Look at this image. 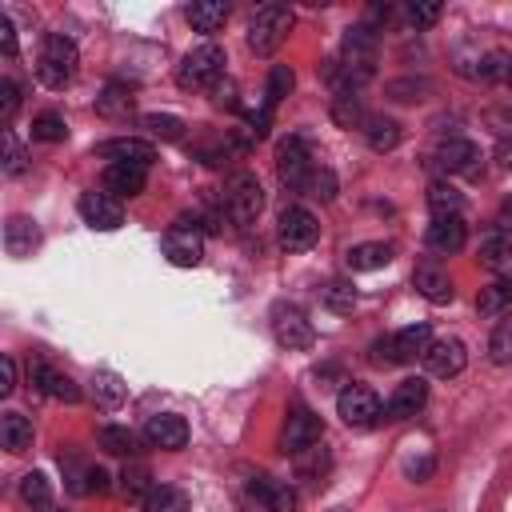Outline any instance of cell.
Returning a JSON list of instances; mask_svg holds the SVG:
<instances>
[{
  "mask_svg": "<svg viewBox=\"0 0 512 512\" xmlns=\"http://www.w3.org/2000/svg\"><path fill=\"white\" fill-rule=\"evenodd\" d=\"M440 12H444V8H440L436 0H412V4H408V20H412L416 28H432V24L440 20Z\"/></svg>",
  "mask_w": 512,
  "mask_h": 512,
  "instance_id": "45",
  "label": "cell"
},
{
  "mask_svg": "<svg viewBox=\"0 0 512 512\" xmlns=\"http://www.w3.org/2000/svg\"><path fill=\"white\" fill-rule=\"evenodd\" d=\"M140 508L144 512H188V492L176 484H156Z\"/></svg>",
  "mask_w": 512,
  "mask_h": 512,
  "instance_id": "32",
  "label": "cell"
},
{
  "mask_svg": "<svg viewBox=\"0 0 512 512\" xmlns=\"http://www.w3.org/2000/svg\"><path fill=\"white\" fill-rule=\"evenodd\" d=\"M96 444H100L104 452H112V456H136V452H140V448H136V432L124 428V424H104V428L96 432Z\"/></svg>",
  "mask_w": 512,
  "mask_h": 512,
  "instance_id": "30",
  "label": "cell"
},
{
  "mask_svg": "<svg viewBox=\"0 0 512 512\" xmlns=\"http://www.w3.org/2000/svg\"><path fill=\"white\" fill-rule=\"evenodd\" d=\"M336 416H340L348 428H372V424L384 416V404H380V396H376L372 388L348 384V388H340V396H336Z\"/></svg>",
  "mask_w": 512,
  "mask_h": 512,
  "instance_id": "7",
  "label": "cell"
},
{
  "mask_svg": "<svg viewBox=\"0 0 512 512\" xmlns=\"http://www.w3.org/2000/svg\"><path fill=\"white\" fill-rule=\"evenodd\" d=\"M272 336H276V344L280 348H312V340H316V328H312V320L296 308V304H276L272 308Z\"/></svg>",
  "mask_w": 512,
  "mask_h": 512,
  "instance_id": "10",
  "label": "cell"
},
{
  "mask_svg": "<svg viewBox=\"0 0 512 512\" xmlns=\"http://www.w3.org/2000/svg\"><path fill=\"white\" fill-rule=\"evenodd\" d=\"M312 172H316V164H312V156H308V148H304L300 136H288V140L276 144V176H280L284 188L308 192Z\"/></svg>",
  "mask_w": 512,
  "mask_h": 512,
  "instance_id": "6",
  "label": "cell"
},
{
  "mask_svg": "<svg viewBox=\"0 0 512 512\" xmlns=\"http://www.w3.org/2000/svg\"><path fill=\"white\" fill-rule=\"evenodd\" d=\"M404 472H408L412 480H428V476H432V456H420V460H408V464H404Z\"/></svg>",
  "mask_w": 512,
  "mask_h": 512,
  "instance_id": "51",
  "label": "cell"
},
{
  "mask_svg": "<svg viewBox=\"0 0 512 512\" xmlns=\"http://www.w3.org/2000/svg\"><path fill=\"white\" fill-rule=\"evenodd\" d=\"M224 208H228V216H232V224H252L256 216H260V208H264V188H260V180H256V172H232L228 180H224Z\"/></svg>",
  "mask_w": 512,
  "mask_h": 512,
  "instance_id": "4",
  "label": "cell"
},
{
  "mask_svg": "<svg viewBox=\"0 0 512 512\" xmlns=\"http://www.w3.org/2000/svg\"><path fill=\"white\" fill-rule=\"evenodd\" d=\"M320 436H324V420H320L312 408L292 404V412H288V420H284V432H280V452H284V456H300L304 448L320 444Z\"/></svg>",
  "mask_w": 512,
  "mask_h": 512,
  "instance_id": "8",
  "label": "cell"
},
{
  "mask_svg": "<svg viewBox=\"0 0 512 512\" xmlns=\"http://www.w3.org/2000/svg\"><path fill=\"white\" fill-rule=\"evenodd\" d=\"M132 104H136V96H132V88L128 84H104V92L96 96V112L100 116H128L132 112Z\"/></svg>",
  "mask_w": 512,
  "mask_h": 512,
  "instance_id": "29",
  "label": "cell"
},
{
  "mask_svg": "<svg viewBox=\"0 0 512 512\" xmlns=\"http://www.w3.org/2000/svg\"><path fill=\"white\" fill-rule=\"evenodd\" d=\"M144 440H148L152 448H164V452H180V448L188 444V424H184V416H176V412H160V416H148V424H144Z\"/></svg>",
  "mask_w": 512,
  "mask_h": 512,
  "instance_id": "17",
  "label": "cell"
},
{
  "mask_svg": "<svg viewBox=\"0 0 512 512\" xmlns=\"http://www.w3.org/2000/svg\"><path fill=\"white\" fill-rule=\"evenodd\" d=\"M508 212H512V200H508Z\"/></svg>",
  "mask_w": 512,
  "mask_h": 512,
  "instance_id": "54",
  "label": "cell"
},
{
  "mask_svg": "<svg viewBox=\"0 0 512 512\" xmlns=\"http://www.w3.org/2000/svg\"><path fill=\"white\" fill-rule=\"evenodd\" d=\"M12 388H16V360L0 356V396H8Z\"/></svg>",
  "mask_w": 512,
  "mask_h": 512,
  "instance_id": "49",
  "label": "cell"
},
{
  "mask_svg": "<svg viewBox=\"0 0 512 512\" xmlns=\"http://www.w3.org/2000/svg\"><path fill=\"white\" fill-rule=\"evenodd\" d=\"M424 92H428L424 80H392L388 84V96L392 100H424Z\"/></svg>",
  "mask_w": 512,
  "mask_h": 512,
  "instance_id": "48",
  "label": "cell"
},
{
  "mask_svg": "<svg viewBox=\"0 0 512 512\" xmlns=\"http://www.w3.org/2000/svg\"><path fill=\"white\" fill-rule=\"evenodd\" d=\"M488 360L492 364H512V316H500L492 336H488Z\"/></svg>",
  "mask_w": 512,
  "mask_h": 512,
  "instance_id": "37",
  "label": "cell"
},
{
  "mask_svg": "<svg viewBox=\"0 0 512 512\" xmlns=\"http://www.w3.org/2000/svg\"><path fill=\"white\" fill-rule=\"evenodd\" d=\"M332 120H336L340 128H364V120H368V112H364V96L352 92V88L336 92V96H332Z\"/></svg>",
  "mask_w": 512,
  "mask_h": 512,
  "instance_id": "27",
  "label": "cell"
},
{
  "mask_svg": "<svg viewBox=\"0 0 512 512\" xmlns=\"http://www.w3.org/2000/svg\"><path fill=\"white\" fill-rule=\"evenodd\" d=\"M224 20H228V4L224 0H196V4H188V24L196 32H204V36L220 32Z\"/></svg>",
  "mask_w": 512,
  "mask_h": 512,
  "instance_id": "25",
  "label": "cell"
},
{
  "mask_svg": "<svg viewBox=\"0 0 512 512\" xmlns=\"http://www.w3.org/2000/svg\"><path fill=\"white\" fill-rule=\"evenodd\" d=\"M428 404V380L424 376H408L392 388V396L384 400V420H408Z\"/></svg>",
  "mask_w": 512,
  "mask_h": 512,
  "instance_id": "15",
  "label": "cell"
},
{
  "mask_svg": "<svg viewBox=\"0 0 512 512\" xmlns=\"http://www.w3.org/2000/svg\"><path fill=\"white\" fill-rule=\"evenodd\" d=\"M76 64H80V56H76V44H72L68 36H60V32L44 36L40 56H36V76H40V84L64 88V84L76 76Z\"/></svg>",
  "mask_w": 512,
  "mask_h": 512,
  "instance_id": "3",
  "label": "cell"
},
{
  "mask_svg": "<svg viewBox=\"0 0 512 512\" xmlns=\"http://www.w3.org/2000/svg\"><path fill=\"white\" fill-rule=\"evenodd\" d=\"M344 260H348L352 272H376V268H384V264L392 260V244H384V240L352 244V248L344 252Z\"/></svg>",
  "mask_w": 512,
  "mask_h": 512,
  "instance_id": "24",
  "label": "cell"
},
{
  "mask_svg": "<svg viewBox=\"0 0 512 512\" xmlns=\"http://www.w3.org/2000/svg\"><path fill=\"white\" fill-rule=\"evenodd\" d=\"M292 32V8L288 4H260L256 12H252V20H248V48L256 52V56H272L280 44H284V36Z\"/></svg>",
  "mask_w": 512,
  "mask_h": 512,
  "instance_id": "1",
  "label": "cell"
},
{
  "mask_svg": "<svg viewBox=\"0 0 512 512\" xmlns=\"http://www.w3.org/2000/svg\"><path fill=\"white\" fill-rule=\"evenodd\" d=\"M164 256H168V264H176V268H196L200 256H204V236H200L188 220H176V224L164 232Z\"/></svg>",
  "mask_w": 512,
  "mask_h": 512,
  "instance_id": "12",
  "label": "cell"
},
{
  "mask_svg": "<svg viewBox=\"0 0 512 512\" xmlns=\"http://www.w3.org/2000/svg\"><path fill=\"white\" fill-rule=\"evenodd\" d=\"M92 392H96V400H100L104 408H116V404L124 400V380H120L116 372H96V376H92Z\"/></svg>",
  "mask_w": 512,
  "mask_h": 512,
  "instance_id": "42",
  "label": "cell"
},
{
  "mask_svg": "<svg viewBox=\"0 0 512 512\" xmlns=\"http://www.w3.org/2000/svg\"><path fill=\"white\" fill-rule=\"evenodd\" d=\"M364 140H368V148L372 152H392L396 144H400V124L392 120V116H372L368 112V120H364Z\"/></svg>",
  "mask_w": 512,
  "mask_h": 512,
  "instance_id": "26",
  "label": "cell"
},
{
  "mask_svg": "<svg viewBox=\"0 0 512 512\" xmlns=\"http://www.w3.org/2000/svg\"><path fill=\"white\" fill-rule=\"evenodd\" d=\"M104 192L124 200V196H140L144 184H148V168H136V164H108L104 176H100Z\"/></svg>",
  "mask_w": 512,
  "mask_h": 512,
  "instance_id": "19",
  "label": "cell"
},
{
  "mask_svg": "<svg viewBox=\"0 0 512 512\" xmlns=\"http://www.w3.org/2000/svg\"><path fill=\"white\" fill-rule=\"evenodd\" d=\"M76 208H80L84 224L96 228V232H116V228L124 224V208H120V200L108 196V192H96V188H92V192H80Z\"/></svg>",
  "mask_w": 512,
  "mask_h": 512,
  "instance_id": "13",
  "label": "cell"
},
{
  "mask_svg": "<svg viewBox=\"0 0 512 512\" xmlns=\"http://www.w3.org/2000/svg\"><path fill=\"white\" fill-rule=\"evenodd\" d=\"M0 444L8 452H28L32 448V420L20 412H4L0 416Z\"/></svg>",
  "mask_w": 512,
  "mask_h": 512,
  "instance_id": "28",
  "label": "cell"
},
{
  "mask_svg": "<svg viewBox=\"0 0 512 512\" xmlns=\"http://www.w3.org/2000/svg\"><path fill=\"white\" fill-rule=\"evenodd\" d=\"M224 76V48L220 44H196L180 68H176V84L184 92H204V88H216Z\"/></svg>",
  "mask_w": 512,
  "mask_h": 512,
  "instance_id": "2",
  "label": "cell"
},
{
  "mask_svg": "<svg viewBox=\"0 0 512 512\" xmlns=\"http://www.w3.org/2000/svg\"><path fill=\"white\" fill-rule=\"evenodd\" d=\"M276 232H280V244H284L288 252H308V248L320 240V224H316V216H312L308 208H300V204H288V208L280 212Z\"/></svg>",
  "mask_w": 512,
  "mask_h": 512,
  "instance_id": "9",
  "label": "cell"
},
{
  "mask_svg": "<svg viewBox=\"0 0 512 512\" xmlns=\"http://www.w3.org/2000/svg\"><path fill=\"white\" fill-rule=\"evenodd\" d=\"M96 156L108 160V164H136V168H148L156 160V148L152 140H140V136H112V140H100L96 144Z\"/></svg>",
  "mask_w": 512,
  "mask_h": 512,
  "instance_id": "14",
  "label": "cell"
},
{
  "mask_svg": "<svg viewBox=\"0 0 512 512\" xmlns=\"http://www.w3.org/2000/svg\"><path fill=\"white\" fill-rule=\"evenodd\" d=\"M428 208H432V216H460L464 196L448 180H432L428 184Z\"/></svg>",
  "mask_w": 512,
  "mask_h": 512,
  "instance_id": "33",
  "label": "cell"
},
{
  "mask_svg": "<svg viewBox=\"0 0 512 512\" xmlns=\"http://www.w3.org/2000/svg\"><path fill=\"white\" fill-rule=\"evenodd\" d=\"M428 344H432V328L428 324H408L396 336L372 344V364H408V360L424 356Z\"/></svg>",
  "mask_w": 512,
  "mask_h": 512,
  "instance_id": "5",
  "label": "cell"
},
{
  "mask_svg": "<svg viewBox=\"0 0 512 512\" xmlns=\"http://www.w3.org/2000/svg\"><path fill=\"white\" fill-rule=\"evenodd\" d=\"M120 488H124V500L144 504V500H148V492H152L156 484H148V468H144V464H132V468H124V472H120Z\"/></svg>",
  "mask_w": 512,
  "mask_h": 512,
  "instance_id": "39",
  "label": "cell"
},
{
  "mask_svg": "<svg viewBox=\"0 0 512 512\" xmlns=\"http://www.w3.org/2000/svg\"><path fill=\"white\" fill-rule=\"evenodd\" d=\"M432 164L444 176H476L480 172V148L472 140H464V136H452L432 152Z\"/></svg>",
  "mask_w": 512,
  "mask_h": 512,
  "instance_id": "11",
  "label": "cell"
},
{
  "mask_svg": "<svg viewBox=\"0 0 512 512\" xmlns=\"http://www.w3.org/2000/svg\"><path fill=\"white\" fill-rule=\"evenodd\" d=\"M24 172V144L16 140L12 128H4V176H16Z\"/></svg>",
  "mask_w": 512,
  "mask_h": 512,
  "instance_id": "44",
  "label": "cell"
},
{
  "mask_svg": "<svg viewBox=\"0 0 512 512\" xmlns=\"http://www.w3.org/2000/svg\"><path fill=\"white\" fill-rule=\"evenodd\" d=\"M36 248H40V228H36V220H32V216H12V220L4 224V252L16 256V260H24V256H32Z\"/></svg>",
  "mask_w": 512,
  "mask_h": 512,
  "instance_id": "22",
  "label": "cell"
},
{
  "mask_svg": "<svg viewBox=\"0 0 512 512\" xmlns=\"http://www.w3.org/2000/svg\"><path fill=\"white\" fill-rule=\"evenodd\" d=\"M420 360H424V368H428L432 376L448 380V376H460V372H464L468 352H464V344H460L456 336H444V340H432L428 352H424Z\"/></svg>",
  "mask_w": 512,
  "mask_h": 512,
  "instance_id": "16",
  "label": "cell"
},
{
  "mask_svg": "<svg viewBox=\"0 0 512 512\" xmlns=\"http://www.w3.org/2000/svg\"><path fill=\"white\" fill-rule=\"evenodd\" d=\"M496 156H500V164H504V168H512V136L500 144V152H496Z\"/></svg>",
  "mask_w": 512,
  "mask_h": 512,
  "instance_id": "52",
  "label": "cell"
},
{
  "mask_svg": "<svg viewBox=\"0 0 512 512\" xmlns=\"http://www.w3.org/2000/svg\"><path fill=\"white\" fill-rule=\"evenodd\" d=\"M0 48H4V56H16V28L8 16H0Z\"/></svg>",
  "mask_w": 512,
  "mask_h": 512,
  "instance_id": "50",
  "label": "cell"
},
{
  "mask_svg": "<svg viewBox=\"0 0 512 512\" xmlns=\"http://www.w3.org/2000/svg\"><path fill=\"white\" fill-rule=\"evenodd\" d=\"M292 84H296L292 68H288V64H272V72H268V88H264V108H276V104L292 92Z\"/></svg>",
  "mask_w": 512,
  "mask_h": 512,
  "instance_id": "40",
  "label": "cell"
},
{
  "mask_svg": "<svg viewBox=\"0 0 512 512\" xmlns=\"http://www.w3.org/2000/svg\"><path fill=\"white\" fill-rule=\"evenodd\" d=\"M28 372H32V384H36L44 396H52V400H64V404H76V400H80V388L72 384V376H64V372L48 368L44 360H36Z\"/></svg>",
  "mask_w": 512,
  "mask_h": 512,
  "instance_id": "23",
  "label": "cell"
},
{
  "mask_svg": "<svg viewBox=\"0 0 512 512\" xmlns=\"http://www.w3.org/2000/svg\"><path fill=\"white\" fill-rule=\"evenodd\" d=\"M412 284H416V292L424 296V300H432V304H448L456 292H452V276L436 264V260H424V264H416V272H412Z\"/></svg>",
  "mask_w": 512,
  "mask_h": 512,
  "instance_id": "20",
  "label": "cell"
},
{
  "mask_svg": "<svg viewBox=\"0 0 512 512\" xmlns=\"http://www.w3.org/2000/svg\"><path fill=\"white\" fill-rule=\"evenodd\" d=\"M248 492H252V500H260L264 512H296V492H292L284 480L252 476V480H248Z\"/></svg>",
  "mask_w": 512,
  "mask_h": 512,
  "instance_id": "21",
  "label": "cell"
},
{
  "mask_svg": "<svg viewBox=\"0 0 512 512\" xmlns=\"http://www.w3.org/2000/svg\"><path fill=\"white\" fill-rule=\"evenodd\" d=\"M480 264L488 268V272H496V280H512V244H504V240H484V248H480Z\"/></svg>",
  "mask_w": 512,
  "mask_h": 512,
  "instance_id": "34",
  "label": "cell"
},
{
  "mask_svg": "<svg viewBox=\"0 0 512 512\" xmlns=\"http://www.w3.org/2000/svg\"><path fill=\"white\" fill-rule=\"evenodd\" d=\"M324 304H328L332 312H352V304H356L352 284H348V280H332V284L324 288Z\"/></svg>",
  "mask_w": 512,
  "mask_h": 512,
  "instance_id": "43",
  "label": "cell"
},
{
  "mask_svg": "<svg viewBox=\"0 0 512 512\" xmlns=\"http://www.w3.org/2000/svg\"><path fill=\"white\" fill-rule=\"evenodd\" d=\"M508 88H512V64H508Z\"/></svg>",
  "mask_w": 512,
  "mask_h": 512,
  "instance_id": "53",
  "label": "cell"
},
{
  "mask_svg": "<svg viewBox=\"0 0 512 512\" xmlns=\"http://www.w3.org/2000/svg\"><path fill=\"white\" fill-rule=\"evenodd\" d=\"M20 500L32 508V512H48L52 508V484L44 472H28L20 476Z\"/></svg>",
  "mask_w": 512,
  "mask_h": 512,
  "instance_id": "31",
  "label": "cell"
},
{
  "mask_svg": "<svg viewBox=\"0 0 512 512\" xmlns=\"http://www.w3.org/2000/svg\"><path fill=\"white\" fill-rule=\"evenodd\" d=\"M140 124L156 140H180L184 136V120L180 116H168V112H148V116H140Z\"/></svg>",
  "mask_w": 512,
  "mask_h": 512,
  "instance_id": "38",
  "label": "cell"
},
{
  "mask_svg": "<svg viewBox=\"0 0 512 512\" xmlns=\"http://www.w3.org/2000/svg\"><path fill=\"white\" fill-rule=\"evenodd\" d=\"M16 108H20V88H16V80H0V120L4 124H12V116H16Z\"/></svg>",
  "mask_w": 512,
  "mask_h": 512,
  "instance_id": "46",
  "label": "cell"
},
{
  "mask_svg": "<svg viewBox=\"0 0 512 512\" xmlns=\"http://www.w3.org/2000/svg\"><path fill=\"white\" fill-rule=\"evenodd\" d=\"M68 136V124H64V116H56V112H40L36 120H32V140H44V144H60Z\"/></svg>",
  "mask_w": 512,
  "mask_h": 512,
  "instance_id": "41",
  "label": "cell"
},
{
  "mask_svg": "<svg viewBox=\"0 0 512 512\" xmlns=\"http://www.w3.org/2000/svg\"><path fill=\"white\" fill-rule=\"evenodd\" d=\"M464 240H468V228H464L460 216H432V224H428V232H424V244H428L432 252H440V256L460 252Z\"/></svg>",
  "mask_w": 512,
  "mask_h": 512,
  "instance_id": "18",
  "label": "cell"
},
{
  "mask_svg": "<svg viewBox=\"0 0 512 512\" xmlns=\"http://www.w3.org/2000/svg\"><path fill=\"white\" fill-rule=\"evenodd\" d=\"M508 304H512V280H492V284H488V288L476 296L480 316H500Z\"/></svg>",
  "mask_w": 512,
  "mask_h": 512,
  "instance_id": "36",
  "label": "cell"
},
{
  "mask_svg": "<svg viewBox=\"0 0 512 512\" xmlns=\"http://www.w3.org/2000/svg\"><path fill=\"white\" fill-rule=\"evenodd\" d=\"M308 196H316V200H332V196H336V176H332L328 168H316L312 180H308Z\"/></svg>",
  "mask_w": 512,
  "mask_h": 512,
  "instance_id": "47",
  "label": "cell"
},
{
  "mask_svg": "<svg viewBox=\"0 0 512 512\" xmlns=\"http://www.w3.org/2000/svg\"><path fill=\"white\" fill-rule=\"evenodd\" d=\"M296 476H300L304 484H324V476H328V452H324L320 444L304 448V452L296 456Z\"/></svg>",
  "mask_w": 512,
  "mask_h": 512,
  "instance_id": "35",
  "label": "cell"
}]
</instances>
